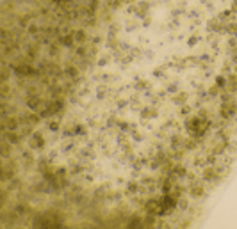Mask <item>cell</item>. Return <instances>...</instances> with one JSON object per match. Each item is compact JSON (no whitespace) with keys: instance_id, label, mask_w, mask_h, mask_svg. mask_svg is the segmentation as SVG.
<instances>
[{"instance_id":"6da1fadb","label":"cell","mask_w":237,"mask_h":229,"mask_svg":"<svg viewBox=\"0 0 237 229\" xmlns=\"http://www.w3.org/2000/svg\"><path fill=\"white\" fill-rule=\"evenodd\" d=\"M29 148L30 149H43V135L39 131L32 133V137L29 139Z\"/></svg>"},{"instance_id":"8fae6325","label":"cell","mask_w":237,"mask_h":229,"mask_svg":"<svg viewBox=\"0 0 237 229\" xmlns=\"http://www.w3.org/2000/svg\"><path fill=\"white\" fill-rule=\"evenodd\" d=\"M7 140L11 144H16V142H18V135H15V133H9V135H7Z\"/></svg>"},{"instance_id":"9c48e42d","label":"cell","mask_w":237,"mask_h":229,"mask_svg":"<svg viewBox=\"0 0 237 229\" xmlns=\"http://www.w3.org/2000/svg\"><path fill=\"white\" fill-rule=\"evenodd\" d=\"M198 41H200V37H198V36H191V37H189V41H187V46H189V48H193V46L198 44Z\"/></svg>"},{"instance_id":"7a4b0ae2","label":"cell","mask_w":237,"mask_h":229,"mask_svg":"<svg viewBox=\"0 0 237 229\" xmlns=\"http://www.w3.org/2000/svg\"><path fill=\"white\" fill-rule=\"evenodd\" d=\"M141 117L148 119V117H157V110L153 107H143L141 108Z\"/></svg>"},{"instance_id":"7c38bea8","label":"cell","mask_w":237,"mask_h":229,"mask_svg":"<svg viewBox=\"0 0 237 229\" xmlns=\"http://www.w3.org/2000/svg\"><path fill=\"white\" fill-rule=\"evenodd\" d=\"M66 75H70V77H77V69H75V68H68V69H66Z\"/></svg>"},{"instance_id":"3957f363","label":"cell","mask_w":237,"mask_h":229,"mask_svg":"<svg viewBox=\"0 0 237 229\" xmlns=\"http://www.w3.org/2000/svg\"><path fill=\"white\" fill-rule=\"evenodd\" d=\"M15 73L16 75H30V73H32V68H30V66H16L15 68Z\"/></svg>"},{"instance_id":"9a60e30c","label":"cell","mask_w":237,"mask_h":229,"mask_svg":"<svg viewBox=\"0 0 237 229\" xmlns=\"http://www.w3.org/2000/svg\"><path fill=\"white\" fill-rule=\"evenodd\" d=\"M162 75H164V73H162V69H160V68H159V69H155V71H153V77H157V78H160V77H162Z\"/></svg>"},{"instance_id":"4fadbf2b","label":"cell","mask_w":237,"mask_h":229,"mask_svg":"<svg viewBox=\"0 0 237 229\" xmlns=\"http://www.w3.org/2000/svg\"><path fill=\"white\" fill-rule=\"evenodd\" d=\"M48 126H50V130H52V131H55V130H59V123L52 121V123H48Z\"/></svg>"},{"instance_id":"2e32d148","label":"cell","mask_w":237,"mask_h":229,"mask_svg":"<svg viewBox=\"0 0 237 229\" xmlns=\"http://www.w3.org/2000/svg\"><path fill=\"white\" fill-rule=\"evenodd\" d=\"M75 37H77V39H79V41H82V39H84V32H82V30H79V32H77V34H75Z\"/></svg>"},{"instance_id":"30bf717a","label":"cell","mask_w":237,"mask_h":229,"mask_svg":"<svg viewBox=\"0 0 237 229\" xmlns=\"http://www.w3.org/2000/svg\"><path fill=\"white\" fill-rule=\"evenodd\" d=\"M186 100H187V96L186 94H180V96H177V98H175V103H177V105H182V103H186Z\"/></svg>"},{"instance_id":"ba28073f","label":"cell","mask_w":237,"mask_h":229,"mask_svg":"<svg viewBox=\"0 0 237 229\" xmlns=\"http://www.w3.org/2000/svg\"><path fill=\"white\" fill-rule=\"evenodd\" d=\"M27 105L30 108H37L39 107V98H30V100H27Z\"/></svg>"},{"instance_id":"5b68a950","label":"cell","mask_w":237,"mask_h":229,"mask_svg":"<svg viewBox=\"0 0 237 229\" xmlns=\"http://www.w3.org/2000/svg\"><path fill=\"white\" fill-rule=\"evenodd\" d=\"M225 30H226L228 34H232V36H237V23H228V25L225 27Z\"/></svg>"},{"instance_id":"5bb4252c","label":"cell","mask_w":237,"mask_h":229,"mask_svg":"<svg viewBox=\"0 0 237 229\" xmlns=\"http://www.w3.org/2000/svg\"><path fill=\"white\" fill-rule=\"evenodd\" d=\"M177 91H178V87L175 85V84H173V85H168V93H177Z\"/></svg>"},{"instance_id":"52a82bcc","label":"cell","mask_w":237,"mask_h":229,"mask_svg":"<svg viewBox=\"0 0 237 229\" xmlns=\"http://www.w3.org/2000/svg\"><path fill=\"white\" fill-rule=\"evenodd\" d=\"M208 30H214V32H217L219 29V20H212V22L208 23Z\"/></svg>"},{"instance_id":"8992f818","label":"cell","mask_w":237,"mask_h":229,"mask_svg":"<svg viewBox=\"0 0 237 229\" xmlns=\"http://www.w3.org/2000/svg\"><path fill=\"white\" fill-rule=\"evenodd\" d=\"M226 84H228V80L225 78L223 75H219V77H216V85H217V87H225Z\"/></svg>"},{"instance_id":"277c9868","label":"cell","mask_w":237,"mask_h":229,"mask_svg":"<svg viewBox=\"0 0 237 229\" xmlns=\"http://www.w3.org/2000/svg\"><path fill=\"white\" fill-rule=\"evenodd\" d=\"M16 126H18V121H16L15 117H9L7 121H6V128H7V130H11V131H15V130H16Z\"/></svg>"}]
</instances>
